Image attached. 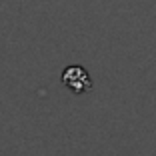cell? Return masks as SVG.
Returning <instances> with one entry per match:
<instances>
[{
    "label": "cell",
    "instance_id": "6da1fadb",
    "mask_svg": "<svg viewBox=\"0 0 156 156\" xmlns=\"http://www.w3.org/2000/svg\"><path fill=\"white\" fill-rule=\"evenodd\" d=\"M62 84L70 92H74V94H84V92H88L92 88V78H90L86 68L74 64V66L64 68V72H62Z\"/></svg>",
    "mask_w": 156,
    "mask_h": 156
}]
</instances>
